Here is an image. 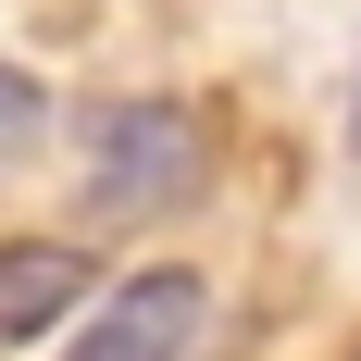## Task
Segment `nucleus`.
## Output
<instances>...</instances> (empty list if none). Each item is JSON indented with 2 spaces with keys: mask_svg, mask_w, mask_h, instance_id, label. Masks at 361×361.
Instances as JSON below:
<instances>
[{
  "mask_svg": "<svg viewBox=\"0 0 361 361\" xmlns=\"http://www.w3.org/2000/svg\"><path fill=\"white\" fill-rule=\"evenodd\" d=\"M37 125H50V87H37V75H13V63H0V149H25Z\"/></svg>",
  "mask_w": 361,
  "mask_h": 361,
  "instance_id": "nucleus-4",
  "label": "nucleus"
},
{
  "mask_svg": "<svg viewBox=\"0 0 361 361\" xmlns=\"http://www.w3.org/2000/svg\"><path fill=\"white\" fill-rule=\"evenodd\" d=\"M87 187H100V212H175V200H200V187H212L200 112H175V100L87 112Z\"/></svg>",
  "mask_w": 361,
  "mask_h": 361,
  "instance_id": "nucleus-1",
  "label": "nucleus"
},
{
  "mask_svg": "<svg viewBox=\"0 0 361 361\" xmlns=\"http://www.w3.org/2000/svg\"><path fill=\"white\" fill-rule=\"evenodd\" d=\"M87 299H100V262L87 250H63V237H0V349L75 324Z\"/></svg>",
  "mask_w": 361,
  "mask_h": 361,
  "instance_id": "nucleus-3",
  "label": "nucleus"
},
{
  "mask_svg": "<svg viewBox=\"0 0 361 361\" xmlns=\"http://www.w3.org/2000/svg\"><path fill=\"white\" fill-rule=\"evenodd\" d=\"M349 137H361V100H349Z\"/></svg>",
  "mask_w": 361,
  "mask_h": 361,
  "instance_id": "nucleus-5",
  "label": "nucleus"
},
{
  "mask_svg": "<svg viewBox=\"0 0 361 361\" xmlns=\"http://www.w3.org/2000/svg\"><path fill=\"white\" fill-rule=\"evenodd\" d=\"M349 361H361V349H349Z\"/></svg>",
  "mask_w": 361,
  "mask_h": 361,
  "instance_id": "nucleus-6",
  "label": "nucleus"
},
{
  "mask_svg": "<svg viewBox=\"0 0 361 361\" xmlns=\"http://www.w3.org/2000/svg\"><path fill=\"white\" fill-rule=\"evenodd\" d=\"M200 324H212V287L162 262V274H125V287L75 324L63 361H187V349H200Z\"/></svg>",
  "mask_w": 361,
  "mask_h": 361,
  "instance_id": "nucleus-2",
  "label": "nucleus"
}]
</instances>
